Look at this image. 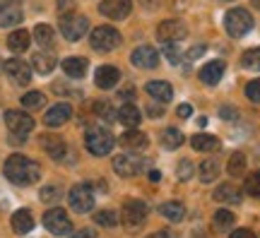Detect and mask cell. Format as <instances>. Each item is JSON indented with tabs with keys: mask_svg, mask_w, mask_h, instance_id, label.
Segmentation results:
<instances>
[{
	"mask_svg": "<svg viewBox=\"0 0 260 238\" xmlns=\"http://www.w3.org/2000/svg\"><path fill=\"white\" fill-rule=\"evenodd\" d=\"M5 178L15 185H31L41 178V166L22 154H12L5 161Z\"/></svg>",
	"mask_w": 260,
	"mask_h": 238,
	"instance_id": "1",
	"label": "cell"
},
{
	"mask_svg": "<svg viewBox=\"0 0 260 238\" xmlns=\"http://www.w3.org/2000/svg\"><path fill=\"white\" fill-rule=\"evenodd\" d=\"M224 29H226V34H229V37H234V39L246 37V34L253 29L251 12H248V10H243V8L229 10V12L224 15Z\"/></svg>",
	"mask_w": 260,
	"mask_h": 238,
	"instance_id": "2",
	"label": "cell"
},
{
	"mask_svg": "<svg viewBox=\"0 0 260 238\" xmlns=\"http://www.w3.org/2000/svg\"><path fill=\"white\" fill-rule=\"evenodd\" d=\"M113 145H116L113 135L104 128H89L87 135H84V147H87L94 156H106L113 149Z\"/></svg>",
	"mask_w": 260,
	"mask_h": 238,
	"instance_id": "3",
	"label": "cell"
},
{
	"mask_svg": "<svg viewBox=\"0 0 260 238\" xmlns=\"http://www.w3.org/2000/svg\"><path fill=\"white\" fill-rule=\"evenodd\" d=\"M5 125L12 132V142H19V140L27 138V132L34 130V118L24 113V111H5Z\"/></svg>",
	"mask_w": 260,
	"mask_h": 238,
	"instance_id": "4",
	"label": "cell"
},
{
	"mask_svg": "<svg viewBox=\"0 0 260 238\" xmlns=\"http://www.w3.org/2000/svg\"><path fill=\"white\" fill-rule=\"evenodd\" d=\"M89 44H92L94 51H113V48L121 46V31L118 29L109 27V24H104V27H96L92 31V37H89Z\"/></svg>",
	"mask_w": 260,
	"mask_h": 238,
	"instance_id": "5",
	"label": "cell"
},
{
	"mask_svg": "<svg viewBox=\"0 0 260 238\" xmlns=\"http://www.w3.org/2000/svg\"><path fill=\"white\" fill-rule=\"evenodd\" d=\"M60 31L68 41H80V39L89 31V22L84 15H63L60 17Z\"/></svg>",
	"mask_w": 260,
	"mask_h": 238,
	"instance_id": "6",
	"label": "cell"
},
{
	"mask_svg": "<svg viewBox=\"0 0 260 238\" xmlns=\"http://www.w3.org/2000/svg\"><path fill=\"white\" fill-rule=\"evenodd\" d=\"M145 221H147V205H145V202L128 200L123 205V224H125V229L135 231V229H140Z\"/></svg>",
	"mask_w": 260,
	"mask_h": 238,
	"instance_id": "7",
	"label": "cell"
},
{
	"mask_svg": "<svg viewBox=\"0 0 260 238\" xmlns=\"http://www.w3.org/2000/svg\"><path fill=\"white\" fill-rule=\"evenodd\" d=\"M44 226H46L53 236H68L70 229H73L70 217L65 214V210H58V207H53V210H48L46 214H44Z\"/></svg>",
	"mask_w": 260,
	"mask_h": 238,
	"instance_id": "8",
	"label": "cell"
},
{
	"mask_svg": "<svg viewBox=\"0 0 260 238\" xmlns=\"http://www.w3.org/2000/svg\"><path fill=\"white\" fill-rule=\"evenodd\" d=\"M68 197H70V207H73L75 212H80V214L94 210V195H92V188L87 183L75 185Z\"/></svg>",
	"mask_w": 260,
	"mask_h": 238,
	"instance_id": "9",
	"label": "cell"
},
{
	"mask_svg": "<svg viewBox=\"0 0 260 238\" xmlns=\"http://www.w3.org/2000/svg\"><path fill=\"white\" fill-rule=\"evenodd\" d=\"M99 12L109 19H125L133 12V0H102Z\"/></svg>",
	"mask_w": 260,
	"mask_h": 238,
	"instance_id": "10",
	"label": "cell"
},
{
	"mask_svg": "<svg viewBox=\"0 0 260 238\" xmlns=\"http://www.w3.org/2000/svg\"><path fill=\"white\" fill-rule=\"evenodd\" d=\"M3 67H5V73H8L10 80H12L15 84H19V87H24V84L31 82V67H29L24 60H19V58H10Z\"/></svg>",
	"mask_w": 260,
	"mask_h": 238,
	"instance_id": "11",
	"label": "cell"
},
{
	"mask_svg": "<svg viewBox=\"0 0 260 238\" xmlns=\"http://www.w3.org/2000/svg\"><path fill=\"white\" fill-rule=\"evenodd\" d=\"M157 37L161 41H181L188 37V29L181 19H167L157 27Z\"/></svg>",
	"mask_w": 260,
	"mask_h": 238,
	"instance_id": "12",
	"label": "cell"
},
{
	"mask_svg": "<svg viewBox=\"0 0 260 238\" xmlns=\"http://www.w3.org/2000/svg\"><path fill=\"white\" fill-rule=\"evenodd\" d=\"M130 60L140 70H154L159 65V53H157V48H152V46H140L133 51Z\"/></svg>",
	"mask_w": 260,
	"mask_h": 238,
	"instance_id": "13",
	"label": "cell"
},
{
	"mask_svg": "<svg viewBox=\"0 0 260 238\" xmlns=\"http://www.w3.org/2000/svg\"><path fill=\"white\" fill-rule=\"evenodd\" d=\"M113 171L118 176H123V178H130V176H135L140 171V159L135 154H130V152L118 154L113 159Z\"/></svg>",
	"mask_w": 260,
	"mask_h": 238,
	"instance_id": "14",
	"label": "cell"
},
{
	"mask_svg": "<svg viewBox=\"0 0 260 238\" xmlns=\"http://www.w3.org/2000/svg\"><path fill=\"white\" fill-rule=\"evenodd\" d=\"M73 118V109H70V104H56V106H51L48 113L44 116V123H46L48 128H60L63 123Z\"/></svg>",
	"mask_w": 260,
	"mask_h": 238,
	"instance_id": "15",
	"label": "cell"
},
{
	"mask_svg": "<svg viewBox=\"0 0 260 238\" xmlns=\"http://www.w3.org/2000/svg\"><path fill=\"white\" fill-rule=\"evenodd\" d=\"M118 80H121V70L113 67V65H102L94 75V82H96L99 89H111V87L118 84Z\"/></svg>",
	"mask_w": 260,
	"mask_h": 238,
	"instance_id": "16",
	"label": "cell"
},
{
	"mask_svg": "<svg viewBox=\"0 0 260 238\" xmlns=\"http://www.w3.org/2000/svg\"><path fill=\"white\" fill-rule=\"evenodd\" d=\"M149 145V140L145 132H140L135 128H125V132L121 135V147H125L128 152H140Z\"/></svg>",
	"mask_w": 260,
	"mask_h": 238,
	"instance_id": "17",
	"label": "cell"
},
{
	"mask_svg": "<svg viewBox=\"0 0 260 238\" xmlns=\"http://www.w3.org/2000/svg\"><path fill=\"white\" fill-rule=\"evenodd\" d=\"M10 226H12V231L19 233V236L29 233V231L34 229V217H31V212L29 210H17L15 214H12V219H10Z\"/></svg>",
	"mask_w": 260,
	"mask_h": 238,
	"instance_id": "18",
	"label": "cell"
},
{
	"mask_svg": "<svg viewBox=\"0 0 260 238\" xmlns=\"http://www.w3.org/2000/svg\"><path fill=\"white\" fill-rule=\"evenodd\" d=\"M222 75H224V63L222 60H210V63L200 70V82L207 84V87H214V84L222 80Z\"/></svg>",
	"mask_w": 260,
	"mask_h": 238,
	"instance_id": "19",
	"label": "cell"
},
{
	"mask_svg": "<svg viewBox=\"0 0 260 238\" xmlns=\"http://www.w3.org/2000/svg\"><path fill=\"white\" fill-rule=\"evenodd\" d=\"M41 147H44L46 154L51 156V159H56V161L63 159L65 152H68V145H65L58 135H44V138H41Z\"/></svg>",
	"mask_w": 260,
	"mask_h": 238,
	"instance_id": "20",
	"label": "cell"
},
{
	"mask_svg": "<svg viewBox=\"0 0 260 238\" xmlns=\"http://www.w3.org/2000/svg\"><path fill=\"white\" fill-rule=\"evenodd\" d=\"M19 22H22V8L17 3L0 5V27H15Z\"/></svg>",
	"mask_w": 260,
	"mask_h": 238,
	"instance_id": "21",
	"label": "cell"
},
{
	"mask_svg": "<svg viewBox=\"0 0 260 238\" xmlns=\"http://www.w3.org/2000/svg\"><path fill=\"white\" fill-rule=\"evenodd\" d=\"M87 67H89V60L87 58H65L63 60V73L73 80H80L87 75Z\"/></svg>",
	"mask_w": 260,
	"mask_h": 238,
	"instance_id": "22",
	"label": "cell"
},
{
	"mask_svg": "<svg viewBox=\"0 0 260 238\" xmlns=\"http://www.w3.org/2000/svg\"><path fill=\"white\" fill-rule=\"evenodd\" d=\"M31 67H34L39 75H51L53 67H56V55L39 51V53L31 55Z\"/></svg>",
	"mask_w": 260,
	"mask_h": 238,
	"instance_id": "23",
	"label": "cell"
},
{
	"mask_svg": "<svg viewBox=\"0 0 260 238\" xmlns=\"http://www.w3.org/2000/svg\"><path fill=\"white\" fill-rule=\"evenodd\" d=\"M147 94L152 96L154 101H161V104H169V101L174 99V87L169 82H149L147 84Z\"/></svg>",
	"mask_w": 260,
	"mask_h": 238,
	"instance_id": "24",
	"label": "cell"
},
{
	"mask_svg": "<svg viewBox=\"0 0 260 238\" xmlns=\"http://www.w3.org/2000/svg\"><path fill=\"white\" fill-rule=\"evenodd\" d=\"M29 44H31V34L24 31V29H17V31H12L8 37V48L12 53H24L29 48Z\"/></svg>",
	"mask_w": 260,
	"mask_h": 238,
	"instance_id": "25",
	"label": "cell"
},
{
	"mask_svg": "<svg viewBox=\"0 0 260 238\" xmlns=\"http://www.w3.org/2000/svg\"><path fill=\"white\" fill-rule=\"evenodd\" d=\"M212 197L217 202H224V205H239L241 202V190H236L234 185H219L212 192Z\"/></svg>",
	"mask_w": 260,
	"mask_h": 238,
	"instance_id": "26",
	"label": "cell"
},
{
	"mask_svg": "<svg viewBox=\"0 0 260 238\" xmlns=\"http://www.w3.org/2000/svg\"><path fill=\"white\" fill-rule=\"evenodd\" d=\"M116 118L121 120V125H125V128H138L140 120H142V113H140L133 104H125L121 111H118V116Z\"/></svg>",
	"mask_w": 260,
	"mask_h": 238,
	"instance_id": "27",
	"label": "cell"
},
{
	"mask_svg": "<svg viewBox=\"0 0 260 238\" xmlns=\"http://www.w3.org/2000/svg\"><path fill=\"white\" fill-rule=\"evenodd\" d=\"M159 210H161V217H164V219L174 221V224H176V221H183V217H186V207H183L181 202H176V200L164 202Z\"/></svg>",
	"mask_w": 260,
	"mask_h": 238,
	"instance_id": "28",
	"label": "cell"
},
{
	"mask_svg": "<svg viewBox=\"0 0 260 238\" xmlns=\"http://www.w3.org/2000/svg\"><path fill=\"white\" fill-rule=\"evenodd\" d=\"M190 145H193L195 152H217L219 149V140L212 138V135H195L190 140Z\"/></svg>",
	"mask_w": 260,
	"mask_h": 238,
	"instance_id": "29",
	"label": "cell"
},
{
	"mask_svg": "<svg viewBox=\"0 0 260 238\" xmlns=\"http://www.w3.org/2000/svg\"><path fill=\"white\" fill-rule=\"evenodd\" d=\"M217 176H219V161L217 159H205L200 164V181L203 183H212Z\"/></svg>",
	"mask_w": 260,
	"mask_h": 238,
	"instance_id": "30",
	"label": "cell"
},
{
	"mask_svg": "<svg viewBox=\"0 0 260 238\" xmlns=\"http://www.w3.org/2000/svg\"><path fill=\"white\" fill-rule=\"evenodd\" d=\"M161 145L167 147V149H176V147L183 145V132L176 128H167L161 132Z\"/></svg>",
	"mask_w": 260,
	"mask_h": 238,
	"instance_id": "31",
	"label": "cell"
},
{
	"mask_svg": "<svg viewBox=\"0 0 260 238\" xmlns=\"http://www.w3.org/2000/svg\"><path fill=\"white\" fill-rule=\"evenodd\" d=\"M226 171H229V176H243V171H246V154L243 152H234L229 164H226Z\"/></svg>",
	"mask_w": 260,
	"mask_h": 238,
	"instance_id": "32",
	"label": "cell"
},
{
	"mask_svg": "<svg viewBox=\"0 0 260 238\" xmlns=\"http://www.w3.org/2000/svg\"><path fill=\"white\" fill-rule=\"evenodd\" d=\"M34 41L39 46H51L53 44V29L48 24H37L34 27Z\"/></svg>",
	"mask_w": 260,
	"mask_h": 238,
	"instance_id": "33",
	"label": "cell"
},
{
	"mask_svg": "<svg viewBox=\"0 0 260 238\" xmlns=\"http://www.w3.org/2000/svg\"><path fill=\"white\" fill-rule=\"evenodd\" d=\"M241 65L246 67V70H255V73H260V46L246 51V53L241 55Z\"/></svg>",
	"mask_w": 260,
	"mask_h": 238,
	"instance_id": "34",
	"label": "cell"
},
{
	"mask_svg": "<svg viewBox=\"0 0 260 238\" xmlns=\"http://www.w3.org/2000/svg\"><path fill=\"white\" fill-rule=\"evenodd\" d=\"M234 221H236V217H234L229 210H219L217 214H214V226L219 231H226L234 226Z\"/></svg>",
	"mask_w": 260,
	"mask_h": 238,
	"instance_id": "35",
	"label": "cell"
},
{
	"mask_svg": "<svg viewBox=\"0 0 260 238\" xmlns=\"http://www.w3.org/2000/svg\"><path fill=\"white\" fill-rule=\"evenodd\" d=\"M94 221L99 224V226H106V229H111V226H116L118 224V217H116V212L113 210H102L94 214Z\"/></svg>",
	"mask_w": 260,
	"mask_h": 238,
	"instance_id": "36",
	"label": "cell"
},
{
	"mask_svg": "<svg viewBox=\"0 0 260 238\" xmlns=\"http://www.w3.org/2000/svg\"><path fill=\"white\" fill-rule=\"evenodd\" d=\"M44 101H46V96H44L41 92L22 94V106H24V109H41V106H44Z\"/></svg>",
	"mask_w": 260,
	"mask_h": 238,
	"instance_id": "37",
	"label": "cell"
},
{
	"mask_svg": "<svg viewBox=\"0 0 260 238\" xmlns=\"http://www.w3.org/2000/svg\"><path fill=\"white\" fill-rule=\"evenodd\" d=\"M246 192L251 195V197H255V200H260V171H255V174H251L248 178H246Z\"/></svg>",
	"mask_w": 260,
	"mask_h": 238,
	"instance_id": "38",
	"label": "cell"
},
{
	"mask_svg": "<svg viewBox=\"0 0 260 238\" xmlns=\"http://www.w3.org/2000/svg\"><path fill=\"white\" fill-rule=\"evenodd\" d=\"M161 53L167 55L169 63H178L181 60V48L176 46V41H164V51Z\"/></svg>",
	"mask_w": 260,
	"mask_h": 238,
	"instance_id": "39",
	"label": "cell"
},
{
	"mask_svg": "<svg viewBox=\"0 0 260 238\" xmlns=\"http://www.w3.org/2000/svg\"><path fill=\"white\" fill-rule=\"evenodd\" d=\"M246 96L255 104H260V80H251V82L246 84Z\"/></svg>",
	"mask_w": 260,
	"mask_h": 238,
	"instance_id": "40",
	"label": "cell"
},
{
	"mask_svg": "<svg viewBox=\"0 0 260 238\" xmlns=\"http://www.w3.org/2000/svg\"><path fill=\"white\" fill-rule=\"evenodd\" d=\"M190 176H193V161L183 159V161L178 164V181H188Z\"/></svg>",
	"mask_w": 260,
	"mask_h": 238,
	"instance_id": "41",
	"label": "cell"
},
{
	"mask_svg": "<svg viewBox=\"0 0 260 238\" xmlns=\"http://www.w3.org/2000/svg\"><path fill=\"white\" fill-rule=\"evenodd\" d=\"M94 111L102 116L104 120H113L116 116H113V109L109 106V104H104V101H99V104H94Z\"/></svg>",
	"mask_w": 260,
	"mask_h": 238,
	"instance_id": "42",
	"label": "cell"
},
{
	"mask_svg": "<svg viewBox=\"0 0 260 238\" xmlns=\"http://www.w3.org/2000/svg\"><path fill=\"white\" fill-rule=\"evenodd\" d=\"M60 197V190H58L56 185H46L44 190H41V200L44 202H56Z\"/></svg>",
	"mask_w": 260,
	"mask_h": 238,
	"instance_id": "43",
	"label": "cell"
},
{
	"mask_svg": "<svg viewBox=\"0 0 260 238\" xmlns=\"http://www.w3.org/2000/svg\"><path fill=\"white\" fill-rule=\"evenodd\" d=\"M176 113L181 118H190V116H193V106H190V104H181L176 109Z\"/></svg>",
	"mask_w": 260,
	"mask_h": 238,
	"instance_id": "44",
	"label": "cell"
},
{
	"mask_svg": "<svg viewBox=\"0 0 260 238\" xmlns=\"http://www.w3.org/2000/svg\"><path fill=\"white\" fill-rule=\"evenodd\" d=\"M70 238H96V231L94 229H80V231H75Z\"/></svg>",
	"mask_w": 260,
	"mask_h": 238,
	"instance_id": "45",
	"label": "cell"
},
{
	"mask_svg": "<svg viewBox=\"0 0 260 238\" xmlns=\"http://www.w3.org/2000/svg\"><path fill=\"white\" fill-rule=\"evenodd\" d=\"M232 238H255V236H253V231H248V229H236L232 233Z\"/></svg>",
	"mask_w": 260,
	"mask_h": 238,
	"instance_id": "46",
	"label": "cell"
},
{
	"mask_svg": "<svg viewBox=\"0 0 260 238\" xmlns=\"http://www.w3.org/2000/svg\"><path fill=\"white\" fill-rule=\"evenodd\" d=\"M133 96H135V89H133L130 84H128V87H123V89H121V99L130 101V99H133Z\"/></svg>",
	"mask_w": 260,
	"mask_h": 238,
	"instance_id": "47",
	"label": "cell"
},
{
	"mask_svg": "<svg viewBox=\"0 0 260 238\" xmlns=\"http://www.w3.org/2000/svg\"><path fill=\"white\" fill-rule=\"evenodd\" d=\"M205 51V46H198L193 48V51H188V60H195V58H200V53Z\"/></svg>",
	"mask_w": 260,
	"mask_h": 238,
	"instance_id": "48",
	"label": "cell"
},
{
	"mask_svg": "<svg viewBox=\"0 0 260 238\" xmlns=\"http://www.w3.org/2000/svg\"><path fill=\"white\" fill-rule=\"evenodd\" d=\"M149 238H178L176 233H171V231H159V233H152Z\"/></svg>",
	"mask_w": 260,
	"mask_h": 238,
	"instance_id": "49",
	"label": "cell"
},
{
	"mask_svg": "<svg viewBox=\"0 0 260 238\" xmlns=\"http://www.w3.org/2000/svg\"><path fill=\"white\" fill-rule=\"evenodd\" d=\"M219 116H222V118H236V113H234V109H229V106H226V109L222 106V111H219Z\"/></svg>",
	"mask_w": 260,
	"mask_h": 238,
	"instance_id": "50",
	"label": "cell"
},
{
	"mask_svg": "<svg viewBox=\"0 0 260 238\" xmlns=\"http://www.w3.org/2000/svg\"><path fill=\"white\" fill-rule=\"evenodd\" d=\"M147 113L152 118H159V116H161V109H159V106H152V109H147Z\"/></svg>",
	"mask_w": 260,
	"mask_h": 238,
	"instance_id": "51",
	"label": "cell"
},
{
	"mask_svg": "<svg viewBox=\"0 0 260 238\" xmlns=\"http://www.w3.org/2000/svg\"><path fill=\"white\" fill-rule=\"evenodd\" d=\"M251 3H253V5H255V8L260 10V0H251Z\"/></svg>",
	"mask_w": 260,
	"mask_h": 238,
	"instance_id": "52",
	"label": "cell"
}]
</instances>
